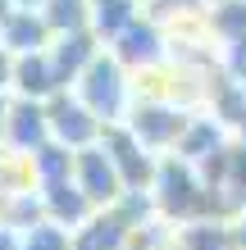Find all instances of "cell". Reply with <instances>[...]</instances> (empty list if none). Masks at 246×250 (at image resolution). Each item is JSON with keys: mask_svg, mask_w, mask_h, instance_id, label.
<instances>
[{"mask_svg": "<svg viewBox=\"0 0 246 250\" xmlns=\"http://www.w3.org/2000/svg\"><path fill=\"white\" fill-rule=\"evenodd\" d=\"M151 196H155V214H160L164 223H173V228L201 223V218H219L201 168L192 164V159H182V155H164L160 159V173H155V182H151Z\"/></svg>", "mask_w": 246, "mask_h": 250, "instance_id": "1", "label": "cell"}, {"mask_svg": "<svg viewBox=\"0 0 246 250\" xmlns=\"http://www.w3.org/2000/svg\"><path fill=\"white\" fill-rule=\"evenodd\" d=\"M78 100L87 109L96 114L100 123H128V114H133V105H137V86H133V73H128L119 60H114L110 50H100L96 55V64L78 78Z\"/></svg>", "mask_w": 246, "mask_h": 250, "instance_id": "2", "label": "cell"}, {"mask_svg": "<svg viewBox=\"0 0 246 250\" xmlns=\"http://www.w3.org/2000/svg\"><path fill=\"white\" fill-rule=\"evenodd\" d=\"M196 109H182V105H169V100H137L133 114H128V132L146 146L151 155H173L182 141L187 123H192Z\"/></svg>", "mask_w": 246, "mask_h": 250, "instance_id": "3", "label": "cell"}, {"mask_svg": "<svg viewBox=\"0 0 246 250\" xmlns=\"http://www.w3.org/2000/svg\"><path fill=\"white\" fill-rule=\"evenodd\" d=\"M73 182L87 191V200H91L96 209H114V205L128 196L123 173H119V164L110 159V150L100 141L87 146V150H78V159H73Z\"/></svg>", "mask_w": 246, "mask_h": 250, "instance_id": "4", "label": "cell"}, {"mask_svg": "<svg viewBox=\"0 0 246 250\" xmlns=\"http://www.w3.org/2000/svg\"><path fill=\"white\" fill-rule=\"evenodd\" d=\"M46 114H50V141L68 146V150H87V146H96L100 132H105V123L78 100V91L50 96L46 100Z\"/></svg>", "mask_w": 246, "mask_h": 250, "instance_id": "5", "label": "cell"}, {"mask_svg": "<svg viewBox=\"0 0 246 250\" xmlns=\"http://www.w3.org/2000/svg\"><path fill=\"white\" fill-rule=\"evenodd\" d=\"M46 141H50L46 100H23V96H14L9 119H5V132H0V146H5L9 155H37Z\"/></svg>", "mask_w": 246, "mask_h": 250, "instance_id": "6", "label": "cell"}, {"mask_svg": "<svg viewBox=\"0 0 246 250\" xmlns=\"http://www.w3.org/2000/svg\"><path fill=\"white\" fill-rule=\"evenodd\" d=\"M133 223L119 214V209H96L87 223L73 232V246L68 250H128L133 246Z\"/></svg>", "mask_w": 246, "mask_h": 250, "instance_id": "7", "label": "cell"}, {"mask_svg": "<svg viewBox=\"0 0 246 250\" xmlns=\"http://www.w3.org/2000/svg\"><path fill=\"white\" fill-rule=\"evenodd\" d=\"M0 46H5L9 55H37V50L55 46V32H50V23H46L41 9H19L5 27H0Z\"/></svg>", "mask_w": 246, "mask_h": 250, "instance_id": "8", "label": "cell"}, {"mask_svg": "<svg viewBox=\"0 0 246 250\" xmlns=\"http://www.w3.org/2000/svg\"><path fill=\"white\" fill-rule=\"evenodd\" d=\"M60 91H64V86H60V73H55L50 50L19 55V64H14V96H23V100H50Z\"/></svg>", "mask_w": 246, "mask_h": 250, "instance_id": "9", "label": "cell"}, {"mask_svg": "<svg viewBox=\"0 0 246 250\" xmlns=\"http://www.w3.org/2000/svg\"><path fill=\"white\" fill-rule=\"evenodd\" d=\"M41 200H46V218H50V223H60V228H68V232H78L87 218L96 214V205L87 200V191L73 178L60 182V187H46V191H41Z\"/></svg>", "mask_w": 246, "mask_h": 250, "instance_id": "10", "label": "cell"}, {"mask_svg": "<svg viewBox=\"0 0 246 250\" xmlns=\"http://www.w3.org/2000/svg\"><path fill=\"white\" fill-rule=\"evenodd\" d=\"M173 250H237L233 218H201L173 228Z\"/></svg>", "mask_w": 246, "mask_h": 250, "instance_id": "11", "label": "cell"}, {"mask_svg": "<svg viewBox=\"0 0 246 250\" xmlns=\"http://www.w3.org/2000/svg\"><path fill=\"white\" fill-rule=\"evenodd\" d=\"M137 19L141 0H91V32L100 37V46H114Z\"/></svg>", "mask_w": 246, "mask_h": 250, "instance_id": "12", "label": "cell"}, {"mask_svg": "<svg viewBox=\"0 0 246 250\" xmlns=\"http://www.w3.org/2000/svg\"><path fill=\"white\" fill-rule=\"evenodd\" d=\"M50 32L68 37V32H91V0H46L41 5Z\"/></svg>", "mask_w": 246, "mask_h": 250, "instance_id": "13", "label": "cell"}, {"mask_svg": "<svg viewBox=\"0 0 246 250\" xmlns=\"http://www.w3.org/2000/svg\"><path fill=\"white\" fill-rule=\"evenodd\" d=\"M68 246H73V232L50 223V218H41L23 232V250H68Z\"/></svg>", "mask_w": 246, "mask_h": 250, "instance_id": "14", "label": "cell"}, {"mask_svg": "<svg viewBox=\"0 0 246 250\" xmlns=\"http://www.w3.org/2000/svg\"><path fill=\"white\" fill-rule=\"evenodd\" d=\"M14 64H19V55H9L0 46V91H9V96H14Z\"/></svg>", "mask_w": 246, "mask_h": 250, "instance_id": "15", "label": "cell"}, {"mask_svg": "<svg viewBox=\"0 0 246 250\" xmlns=\"http://www.w3.org/2000/svg\"><path fill=\"white\" fill-rule=\"evenodd\" d=\"M0 250H23V228H14L9 218H0Z\"/></svg>", "mask_w": 246, "mask_h": 250, "instance_id": "16", "label": "cell"}, {"mask_svg": "<svg viewBox=\"0 0 246 250\" xmlns=\"http://www.w3.org/2000/svg\"><path fill=\"white\" fill-rule=\"evenodd\" d=\"M233 232H237V250H246V214L233 218Z\"/></svg>", "mask_w": 246, "mask_h": 250, "instance_id": "17", "label": "cell"}, {"mask_svg": "<svg viewBox=\"0 0 246 250\" xmlns=\"http://www.w3.org/2000/svg\"><path fill=\"white\" fill-rule=\"evenodd\" d=\"M9 105H14V96H9V91H0V132H5V119H9Z\"/></svg>", "mask_w": 246, "mask_h": 250, "instance_id": "18", "label": "cell"}, {"mask_svg": "<svg viewBox=\"0 0 246 250\" xmlns=\"http://www.w3.org/2000/svg\"><path fill=\"white\" fill-rule=\"evenodd\" d=\"M0 159H5V146H0Z\"/></svg>", "mask_w": 246, "mask_h": 250, "instance_id": "19", "label": "cell"}]
</instances>
